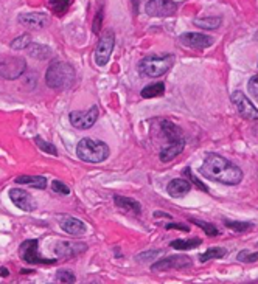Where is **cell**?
<instances>
[{
	"label": "cell",
	"instance_id": "ab89813d",
	"mask_svg": "<svg viewBox=\"0 0 258 284\" xmlns=\"http://www.w3.org/2000/svg\"><path fill=\"white\" fill-rule=\"evenodd\" d=\"M0 275H2V276H8V275H10V272H8V270H5V267H2V270H0Z\"/></svg>",
	"mask_w": 258,
	"mask_h": 284
},
{
	"label": "cell",
	"instance_id": "2e32d148",
	"mask_svg": "<svg viewBox=\"0 0 258 284\" xmlns=\"http://www.w3.org/2000/svg\"><path fill=\"white\" fill-rule=\"evenodd\" d=\"M59 227L62 228V231H66L70 236H81L87 230V227H86L84 222H81L79 219L72 217V216H62V217H59Z\"/></svg>",
	"mask_w": 258,
	"mask_h": 284
},
{
	"label": "cell",
	"instance_id": "d4e9b609",
	"mask_svg": "<svg viewBox=\"0 0 258 284\" xmlns=\"http://www.w3.org/2000/svg\"><path fill=\"white\" fill-rule=\"evenodd\" d=\"M201 245V239H177L171 242V247L176 250H191Z\"/></svg>",
	"mask_w": 258,
	"mask_h": 284
},
{
	"label": "cell",
	"instance_id": "8d00e7d4",
	"mask_svg": "<svg viewBox=\"0 0 258 284\" xmlns=\"http://www.w3.org/2000/svg\"><path fill=\"white\" fill-rule=\"evenodd\" d=\"M185 176H187V177H190V180H191L193 183H195V185H196V186H198L199 189H202V191H205V193L208 191V188H207V186H205V185H204V183H202V182H201V180H199L198 177H195V176L191 174L190 168H187V169H185Z\"/></svg>",
	"mask_w": 258,
	"mask_h": 284
},
{
	"label": "cell",
	"instance_id": "e0dca14e",
	"mask_svg": "<svg viewBox=\"0 0 258 284\" xmlns=\"http://www.w3.org/2000/svg\"><path fill=\"white\" fill-rule=\"evenodd\" d=\"M162 132L165 134V137L170 140V143H177V141H185L184 140V135H182V131L179 126H176L174 123L168 121V120H164L162 121Z\"/></svg>",
	"mask_w": 258,
	"mask_h": 284
},
{
	"label": "cell",
	"instance_id": "9a60e30c",
	"mask_svg": "<svg viewBox=\"0 0 258 284\" xmlns=\"http://www.w3.org/2000/svg\"><path fill=\"white\" fill-rule=\"evenodd\" d=\"M19 22L31 30H42L50 24V19L44 13H25L19 16Z\"/></svg>",
	"mask_w": 258,
	"mask_h": 284
},
{
	"label": "cell",
	"instance_id": "8992f818",
	"mask_svg": "<svg viewBox=\"0 0 258 284\" xmlns=\"http://www.w3.org/2000/svg\"><path fill=\"white\" fill-rule=\"evenodd\" d=\"M114 45H115L114 31H106V33L101 36V39L98 41V45H96V49H95V62H96V66L104 67L107 64L112 52H114Z\"/></svg>",
	"mask_w": 258,
	"mask_h": 284
},
{
	"label": "cell",
	"instance_id": "f546056e",
	"mask_svg": "<svg viewBox=\"0 0 258 284\" xmlns=\"http://www.w3.org/2000/svg\"><path fill=\"white\" fill-rule=\"evenodd\" d=\"M35 143H36V145H38V148H39L41 151H44L45 154H50V155H58V149L55 148V145L48 143V141L42 140L41 137H36V138H35Z\"/></svg>",
	"mask_w": 258,
	"mask_h": 284
},
{
	"label": "cell",
	"instance_id": "4dcf8cb0",
	"mask_svg": "<svg viewBox=\"0 0 258 284\" xmlns=\"http://www.w3.org/2000/svg\"><path fill=\"white\" fill-rule=\"evenodd\" d=\"M191 222L195 224V225H198V227H201L208 236H218L219 234V231L216 230V227L215 225H212V224H208V222H204V220H199V219H191Z\"/></svg>",
	"mask_w": 258,
	"mask_h": 284
},
{
	"label": "cell",
	"instance_id": "4316f807",
	"mask_svg": "<svg viewBox=\"0 0 258 284\" xmlns=\"http://www.w3.org/2000/svg\"><path fill=\"white\" fill-rule=\"evenodd\" d=\"M31 45V36L30 35H22L19 38H16L13 42H11V49L16 50V52H19V50H25L28 49V47Z\"/></svg>",
	"mask_w": 258,
	"mask_h": 284
},
{
	"label": "cell",
	"instance_id": "5bb4252c",
	"mask_svg": "<svg viewBox=\"0 0 258 284\" xmlns=\"http://www.w3.org/2000/svg\"><path fill=\"white\" fill-rule=\"evenodd\" d=\"M86 250H87V245L84 242H69V241H62V242L56 244V247L53 248L56 256H64V258L76 256Z\"/></svg>",
	"mask_w": 258,
	"mask_h": 284
},
{
	"label": "cell",
	"instance_id": "1f68e13d",
	"mask_svg": "<svg viewBox=\"0 0 258 284\" xmlns=\"http://www.w3.org/2000/svg\"><path fill=\"white\" fill-rule=\"evenodd\" d=\"M52 189H53L55 193L61 194V196L70 194V188H69L66 183H62L61 180H53V182H52Z\"/></svg>",
	"mask_w": 258,
	"mask_h": 284
},
{
	"label": "cell",
	"instance_id": "7a4b0ae2",
	"mask_svg": "<svg viewBox=\"0 0 258 284\" xmlns=\"http://www.w3.org/2000/svg\"><path fill=\"white\" fill-rule=\"evenodd\" d=\"M76 80V73L75 69L69 64V62L64 61H56L50 67L47 69L45 73V83L50 89L55 90H62L70 87Z\"/></svg>",
	"mask_w": 258,
	"mask_h": 284
},
{
	"label": "cell",
	"instance_id": "603a6c76",
	"mask_svg": "<svg viewBox=\"0 0 258 284\" xmlns=\"http://www.w3.org/2000/svg\"><path fill=\"white\" fill-rule=\"evenodd\" d=\"M165 93V86H164V83H154V84H150V86H147L145 87L142 92H140V95L143 98H156V97H162V95Z\"/></svg>",
	"mask_w": 258,
	"mask_h": 284
},
{
	"label": "cell",
	"instance_id": "9c48e42d",
	"mask_svg": "<svg viewBox=\"0 0 258 284\" xmlns=\"http://www.w3.org/2000/svg\"><path fill=\"white\" fill-rule=\"evenodd\" d=\"M38 239H28L21 244L19 255L27 264H53L55 259H47L42 258L38 251Z\"/></svg>",
	"mask_w": 258,
	"mask_h": 284
},
{
	"label": "cell",
	"instance_id": "74e56055",
	"mask_svg": "<svg viewBox=\"0 0 258 284\" xmlns=\"http://www.w3.org/2000/svg\"><path fill=\"white\" fill-rule=\"evenodd\" d=\"M159 253H160V251H156V250H153V251H147V253H140L137 259H139V261H148V259H151V258H156Z\"/></svg>",
	"mask_w": 258,
	"mask_h": 284
},
{
	"label": "cell",
	"instance_id": "f35d334b",
	"mask_svg": "<svg viewBox=\"0 0 258 284\" xmlns=\"http://www.w3.org/2000/svg\"><path fill=\"white\" fill-rule=\"evenodd\" d=\"M167 228H168V230H171V228H177V230H182V231H188V227H187V225H177V224H168Z\"/></svg>",
	"mask_w": 258,
	"mask_h": 284
},
{
	"label": "cell",
	"instance_id": "4fadbf2b",
	"mask_svg": "<svg viewBox=\"0 0 258 284\" xmlns=\"http://www.w3.org/2000/svg\"><path fill=\"white\" fill-rule=\"evenodd\" d=\"M190 265H191V259L188 256H170L153 264V270L162 272V270H171V269H185V267H190Z\"/></svg>",
	"mask_w": 258,
	"mask_h": 284
},
{
	"label": "cell",
	"instance_id": "44dd1931",
	"mask_svg": "<svg viewBox=\"0 0 258 284\" xmlns=\"http://www.w3.org/2000/svg\"><path fill=\"white\" fill-rule=\"evenodd\" d=\"M14 182L19 183V185L33 186L36 189H45L47 188V179L42 177V176H19V177H16Z\"/></svg>",
	"mask_w": 258,
	"mask_h": 284
},
{
	"label": "cell",
	"instance_id": "7402d4cb",
	"mask_svg": "<svg viewBox=\"0 0 258 284\" xmlns=\"http://www.w3.org/2000/svg\"><path fill=\"white\" fill-rule=\"evenodd\" d=\"M28 53L30 56H33L39 61H44V59H48L52 56V49L47 45H42V44H36V42H31V45L28 47Z\"/></svg>",
	"mask_w": 258,
	"mask_h": 284
},
{
	"label": "cell",
	"instance_id": "836d02e7",
	"mask_svg": "<svg viewBox=\"0 0 258 284\" xmlns=\"http://www.w3.org/2000/svg\"><path fill=\"white\" fill-rule=\"evenodd\" d=\"M238 261H241V262H255V261H258V253H252V251H247V250L239 251Z\"/></svg>",
	"mask_w": 258,
	"mask_h": 284
},
{
	"label": "cell",
	"instance_id": "7c38bea8",
	"mask_svg": "<svg viewBox=\"0 0 258 284\" xmlns=\"http://www.w3.org/2000/svg\"><path fill=\"white\" fill-rule=\"evenodd\" d=\"M179 42L188 49H207L213 44V38L202 35V33H184L182 36H179Z\"/></svg>",
	"mask_w": 258,
	"mask_h": 284
},
{
	"label": "cell",
	"instance_id": "3957f363",
	"mask_svg": "<svg viewBox=\"0 0 258 284\" xmlns=\"http://www.w3.org/2000/svg\"><path fill=\"white\" fill-rule=\"evenodd\" d=\"M76 155L87 163H101L109 157V146L100 140L83 138L76 146Z\"/></svg>",
	"mask_w": 258,
	"mask_h": 284
},
{
	"label": "cell",
	"instance_id": "52a82bcc",
	"mask_svg": "<svg viewBox=\"0 0 258 284\" xmlns=\"http://www.w3.org/2000/svg\"><path fill=\"white\" fill-rule=\"evenodd\" d=\"M96 118H98V107L92 106L87 110H73V112L69 114V120L70 124L76 129H90L92 126L95 124Z\"/></svg>",
	"mask_w": 258,
	"mask_h": 284
},
{
	"label": "cell",
	"instance_id": "277c9868",
	"mask_svg": "<svg viewBox=\"0 0 258 284\" xmlns=\"http://www.w3.org/2000/svg\"><path fill=\"white\" fill-rule=\"evenodd\" d=\"M174 64V56L165 55V56H148L143 58L139 62V72L143 76L148 78H159L165 75Z\"/></svg>",
	"mask_w": 258,
	"mask_h": 284
},
{
	"label": "cell",
	"instance_id": "ac0fdd59",
	"mask_svg": "<svg viewBox=\"0 0 258 284\" xmlns=\"http://www.w3.org/2000/svg\"><path fill=\"white\" fill-rule=\"evenodd\" d=\"M167 189L171 197H182L191 189V185L185 179H173Z\"/></svg>",
	"mask_w": 258,
	"mask_h": 284
},
{
	"label": "cell",
	"instance_id": "d590c367",
	"mask_svg": "<svg viewBox=\"0 0 258 284\" xmlns=\"http://www.w3.org/2000/svg\"><path fill=\"white\" fill-rule=\"evenodd\" d=\"M101 24H103V8L98 10V13H96L95 19H93V33L98 35V31L101 28Z\"/></svg>",
	"mask_w": 258,
	"mask_h": 284
},
{
	"label": "cell",
	"instance_id": "f1b7e54d",
	"mask_svg": "<svg viewBox=\"0 0 258 284\" xmlns=\"http://www.w3.org/2000/svg\"><path fill=\"white\" fill-rule=\"evenodd\" d=\"M225 256V248H221V247H215V248H208L205 253L201 255V261L205 262V261H210V259H218V258H222Z\"/></svg>",
	"mask_w": 258,
	"mask_h": 284
},
{
	"label": "cell",
	"instance_id": "5b68a950",
	"mask_svg": "<svg viewBox=\"0 0 258 284\" xmlns=\"http://www.w3.org/2000/svg\"><path fill=\"white\" fill-rule=\"evenodd\" d=\"M27 70V62L24 58L18 56H2L0 58V76L4 80L14 81L24 75Z\"/></svg>",
	"mask_w": 258,
	"mask_h": 284
},
{
	"label": "cell",
	"instance_id": "d6a6232c",
	"mask_svg": "<svg viewBox=\"0 0 258 284\" xmlns=\"http://www.w3.org/2000/svg\"><path fill=\"white\" fill-rule=\"evenodd\" d=\"M56 279L59 282H75L76 281V276L70 272V270H59L56 273Z\"/></svg>",
	"mask_w": 258,
	"mask_h": 284
},
{
	"label": "cell",
	"instance_id": "ffe728a7",
	"mask_svg": "<svg viewBox=\"0 0 258 284\" xmlns=\"http://www.w3.org/2000/svg\"><path fill=\"white\" fill-rule=\"evenodd\" d=\"M114 202L118 208L124 210V211H129V213H134V214H140L142 213V207L140 203L134 199H129V197H123V196H115L114 197Z\"/></svg>",
	"mask_w": 258,
	"mask_h": 284
},
{
	"label": "cell",
	"instance_id": "8fae6325",
	"mask_svg": "<svg viewBox=\"0 0 258 284\" xmlns=\"http://www.w3.org/2000/svg\"><path fill=\"white\" fill-rule=\"evenodd\" d=\"M8 196H10L11 202L19 210H22V211H33V210H36V202L33 200V197H31L27 191H24V189H21V188H11Z\"/></svg>",
	"mask_w": 258,
	"mask_h": 284
},
{
	"label": "cell",
	"instance_id": "ba28073f",
	"mask_svg": "<svg viewBox=\"0 0 258 284\" xmlns=\"http://www.w3.org/2000/svg\"><path fill=\"white\" fill-rule=\"evenodd\" d=\"M232 103L236 107L238 114L244 120H250V121L258 120V109L253 106V103L246 97L243 92H239V90L233 92L232 93Z\"/></svg>",
	"mask_w": 258,
	"mask_h": 284
},
{
	"label": "cell",
	"instance_id": "6da1fadb",
	"mask_svg": "<svg viewBox=\"0 0 258 284\" xmlns=\"http://www.w3.org/2000/svg\"><path fill=\"white\" fill-rule=\"evenodd\" d=\"M201 174L208 180L224 185H238L243 180V171L235 163L218 154H208L201 166Z\"/></svg>",
	"mask_w": 258,
	"mask_h": 284
},
{
	"label": "cell",
	"instance_id": "484cf974",
	"mask_svg": "<svg viewBox=\"0 0 258 284\" xmlns=\"http://www.w3.org/2000/svg\"><path fill=\"white\" fill-rule=\"evenodd\" d=\"M73 2V0H50V8L52 11L56 14V16H62V14H66V11L69 10L70 4Z\"/></svg>",
	"mask_w": 258,
	"mask_h": 284
},
{
	"label": "cell",
	"instance_id": "30bf717a",
	"mask_svg": "<svg viewBox=\"0 0 258 284\" xmlns=\"http://www.w3.org/2000/svg\"><path fill=\"white\" fill-rule=\"evenodd\" d=\"M177 10V5L173 0H150L145 7L147 14L153 16V18H168V16L174 14Z\"/></svg>",
	"mask_w": 258,
	"mask_h": 284
},
{
	"label": "cell",
	"instance_id": "e575fe53",
	"mask_svg": "<svg viewBox=\"0 0 258 284\" xmlns=\"http://www.w3.org/2000/svg\"><path fill=\"white\" fill-rule=\"evenodd\" d=\"M247 90H249V93L253 97V100L258 101V73L250 78V81H249V84H247Z\"/></svg>",
	"mask_w": 258,
	"mask_h": 284
},
{
	"label": "cell",
	"instance_id": "cb8c5ba5",
	"mask_svg": "<svg viewBox=\"0 0 258 284\" xmlns=\"http://www.w3.org/2000/svg\"><path fill=\"white\" fill-rule=\"evenodd\" d=\"M196 27L202 30H216L221 27V18H204V19H195L193 21Z\"/></svg>",
	"mask_w": 258,
	"mask_h": 284
},
{
	"label": "cell",
	"instance_id": "83f0119b",
	"mask_svg": "<svg viewBox=\"0 0 258 284\" xmlns=\"http://www.w3.org/2000/svg\"><path fill=\"white\" fill-rule=\"evenodd\" d=\"M224 225L233 231H238V233H244L253 227L250 222H238V220H227V219L224 220Z\"/></svg>",
	"mask_w": 258,
	"mask_h": 284
},
{
	"label": "cell",
	"instance_id": "d6986e66",
	"mask_svg": "<svg viewBox=\"0 0 258 284\" xmlns=\"http://www.w3.org/2000/svg\"><path fill=\"white\" fill-rule=\"evenodd\" d=\"M185 148V141H177V143H170L168 146H165L162 151H160L159 157H160V160H162L164 163L173 160L174 157L179 155Z\"/></svg>",
	"mask_w": 258,
	"mask_h": 284
}]
</instances>
